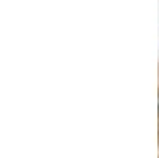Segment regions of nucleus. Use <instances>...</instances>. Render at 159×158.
Segmentation results:
<instances>
[{
  "mask_svg": "<svg viewBox=\"0 0 159 158\" xmlns=\"http://www.w3.org/2000/svg\"><path fill=\"white\" fill-rule=\"evenodd\" d=\"M157 112H159V104H157Z\"/></svg>",
  "mask_w": 159,
  "mask_h": 158,
  "instance_id": "f257e3e1",
  "label": "nucleus"
}]
</instances>
